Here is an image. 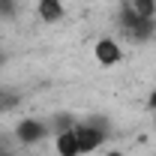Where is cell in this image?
I'll list each match as a JSON object with an SVG mask.
<instances>
[{"label": "cell", "mask_w": 156, "mask_h": 156, "mask_svg": "<svg viewBox=\"0 0 156 156\" xmlns=\"http://www.w3.org/2000/svg\"><path fill=\"white\" fill-rule=\"evenodd\" d=\"M18 12V3L15 0H0V18H12Z\"/></svg>", "instance_id": "ba28073f"}, {"label": "cell", "mask_w": 156, "mask_h": 156, "mask_svg": "<svg viewBox=\"0 0 156 156\" xmlns=\"http://www.w3.org/2000/svg\"><path fill=\"white\" fill-rule=\"evenodd\" d=\"M54 153L57 156H81L78 153V141H75V132L72 129H60L54 135Z\"/></svg>", "instance_id": "8992f818"}, {"label": "cell", "mask_w": 156, "mask_h": 156, "mask_svg": "<svg viewBox=\"0 0 156 156\" xmlns=\"http://www.w3.org/2000/svg\"><path fill=\"white\" fill-rule=\"evenodd\" d=\"M150 108H153V111H156V90H153V93H150Z\"/></svg>", "instance_id": "30bf717a"}, {"label": "cell", "mask_w": 156, "mask_h": 156, "mask_svg": "<svg viewBox=\"0 0 156 156\" xmlns=\"http://www.w3.org/2000/svg\"><path fill=\"white\" fill-rule=\"evenodd\" d=\"M72 132H75L78 153H81V156L96 153L99 147L105 144V135H108V132H105V126H99V123H90V120H75Z\"/></svg>", "instance_id": "7a4b0ae2"}, {"label": "cell", "mask_w": 156, "mask_h": 156, "mask_svg": "<svg viewBox=\"0 0 156 156\" xmlns=\"http://www.w3.org/2000/svg\"><path fill=\"white\" fill-rule=\"evenodd\" d=\"M93 57H96V63H102V66H117V63L123 60V48H120L117 39L102 36V39H96V45H93Z\"/></svg>", "instance_id": "3957f363"}, {"label": "cell", "mask_w": 156, "mask_h": 156, "mask_svg": "<svg viewBox=\"0 0 156 156\" xmlns=\"http://www.w3.org/2000/svg\"><path fill=\"white\" fill-rule=\"evenodd\" d=\"M45 135H48V126H45L42 120H33V117L18 120V126H15V138H18V144H39Z\"/></svg>", "instance_id": "277c9868"}, {"label": "cell", "mask_w": 156, "mask_h": 156, "mask_svg": "<svg viewBox=\"0 0 156 156\" xmlns=\"http://www.w3.org/2000/svg\"><path fill=\"white\" fill-rule=\"evenodd\" d=\"M117 24H120V33L129 39V42H150L156 33V18H138L135 12L123 3L117 9Z\"/></svg>", "instance_id": "6da1fadb"}, {"label": "cell", "mask_w": 156, "mask_h": 156, "mask_svg": "<svg viewBox=\"0 0 156 156\" xmlns=\"http://www.w3.org/2000/svg\"><path fill=\"white\" fill-rule=\"evenodd\" d=\"M105 156H129L126 150H120V147H114V150H105Z\"/></svg>", "instance_id": "9c48e42d"}, {"label": "cell", "mask_w": 156, "mask_h": 156, "mask_svg": "<svg viewBox=\"0 0 156 156\" xmlns=\"http://www.w3.org/2000/svg\"><path fill=\"white\" fill-rule=\"evenodd\" d=\"M138 18H156V0H123Z\"/></svg>", "instance_id": "52a82bcc"}, {"label": "cell", "mask_w": 156, "mask_h": 156, "mask_svg": "<svg viewBox=\"0 0 156 156\" xmlns=\"http://www.w3.org/2000/svg\"><path fill=\"white\" fill-rule=\"evenodd\" d=\"M36 15L42 24H60L66 18V6L63 0H36Z\"/></svg>", "instance_id": "5b68a950"}]
</instances>
